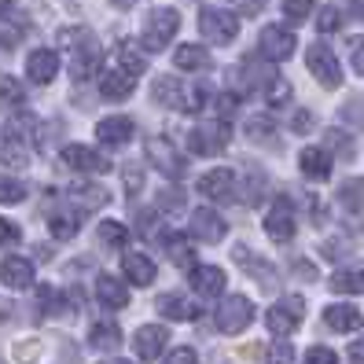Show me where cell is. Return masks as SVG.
<instances>
[{"label":"cell","instance_id":"6da1fadb","mask_svg":"<svg viewBox=\"0 0 364 364\" xmlns=\"http://www.w3.org/2000/svg\"><path fill=\"white\" fill-rule=\"evenodd\" d=\"M59 41L70 48V77L74 81H89L100 70V45L92 30H59Z\"/></svg>","mask_w":364,"mask_h":364},{"label":"cell","instance_id":"7a4b0ae2","mask_svg":"<svg viewBox=\"0 0 364 364\" xmlns=\"http://www.w3.org/2000/svg\"><path fill=\"white\" fill-rule=\"evenodd\" d=\"M228 140H232V125L228 122H221V118H213V122H203V125H196V129L188 133V151L191 155H221L225 147H228Z\"/></svg>","mask_w":364,"mask_h":364},{"label":"cell","instance_id":"3957f363","mask_svg":"<svg viewBox=\"0 0 364 364\" xmlns=\"http://www.w3.org/2000/svg\"><path fill=\"white\" fill-rule=\"evenodd\" d=\"M177 30H181V15L173 8H151V11H147V18H144V48L147 52L166 48Z\"/></svg>","mask_w":364,"mask_h":364},{"label":"cell","instance_id":"277c9868","mask_svg":"<svg viewBox=\"0 0 364 364\" xmlns=\"http://www.w3.org/2000/svg\"><path fill=\"white\" fill-rule=\"evenodd\" d=\"M199 30L210 45H228L240 37V15H232L225 8H203L199 11Z\"/></svg>","mask_w":364,"mask_h":364},{"label":"cell","instance_id":"5b68a950","mask_svg":"<svg viewBox=\"0 0 364 364\" xmlns=\"http://www.w3.org/2000/svg\"><path fill=\"white\" fill-rule=\"evenodd\" d=\"M302 313H306V302L298 294H287V298H280V302L265 313V324H269L272 335L287 338L291 331H298V324H302Z\"/></svg>","mask_w":364,"mask_h":364},{"label":"cell","instance_id":"8992f818","mask_svg":"<svg viewBox=\"0 0 364 364\" xmlns=\"http://www.w3.org/2000/svg\"><path fill=\"white\" fill-rule=\"evenodd\" d=\"M250 320H254V302L243 294H228L218 306V331L225 335H240L243 328H250Z\"/></svg>","mask_w":364,"mask_h":364},{"label":"cell","instance_id":"52a82bcc","mask_svg":"<svg viewBox=\"0 0 364 364\" xmlns=\"http://www.w3.org/2000/svg\"><path fill=\"white\" fill-rule=\"evenodd\" d=\"M147 162H151V169H159V173L169 177V181H181L184 169H188L181 151L166 136H151V140H147Z\"/></svg>","mask_w":364,"mask_h":364},{"label":"cell","instance_id":"ba28073f","mask_svg":"<svg viewBox=\"0 0 364 364\" xmlns=\"http://www.w3.org/2000/svg\"><path fill=\"white\" fill-rule=\"evenodd\" d=\"M306 63H309L313 77H316L320 85H324V89H338V85H342V67H338V59H335V52H331V48L320 45V41H316V45H309Z\"/></svg>","mask_w":364,"mask_h":364},{"label":"cell","instance_id":"9c48e42d","mask_svg":"<svg viewBox=\"0 0 364 364\" xmlns=\"http://www.w3.org/2000/svg\"><path fill=\"white\" fill-rule=\"evenodd\" d=\"M199 196H206L210 203H235V173L232 169H210L199 177Z\"/></svg>","mask_w":364,"mask_h":364},{"label":"cell","instance_id":"30bf717a","mask_svg":"<svg viewBox=\"0 0 364 364\" xmlns=\"http://www.w3.org/2000/svg\"><path fill=\"white\" fill-rule=\"evenodd\" d=\"M265 232H269V240H276V243H287L291 235H294V206H291V199H276L272 206H269V213H265Z\"/></svg>","mask_w":364,"mask_h":364},{"label":"cell","instance_id":"8fae6325","mask_svg":"<svg viewBox=\"0 0 364 364\" xmlns=\"http://www.w3.org/2000/svg\"><path fill=\"white\" fill-rule=\"evenodd\" d=\"M225 232H228V225H225V218H221L218 210L199 206L196 213H191V235H196V240H203V243H221Z\"/></svg>","mask_w":364,"mask_h":364},{"label":"cell","instance_id":"7c38bea8","mask_svg":"<svg viewBox=\"0 0 364 364\" xmlns=\"http://www.w3.org/2000/svg\"><path fill=\"white\" fill-rule=\"evenodd\" d=\"M262 52H265V59H291L294 55V48H298V37L287 30V26H265L262 30Z\"/></svg>","mask_w":364,"mask_h":364},{"label":"cell","instance_id":"4fadbf2b","mask_svg":"<svg viewBox=\"0 0 364 364\" xmlns=\"http://www.w3.org/2000/svg\"><path fill=\"white\" fill-rule=\"evenodd\" d=\"M166 342H169V331L162 324H144L136 335H133V350L140 360H159L162 350H166Z\"/></svg>","mask_w":364,"mask_h":364},{"label":"cell","instance_id":"5bb4252c","mask_svg":"<svg viewBox=\"0 0 364 364\" xmlns=\"http://www.w3.org/2000/svg\"><path fill=\"white\" fill-rule=\"evenodd\" d=\"M63 162H67L70 169H77V173H107V169H111V162H107L103 155H96L92 147H81V144L63 147Z\"/></svg>","mask_w":364,"mask_h":364},{"label":"cell","instance_id":"9a60e30c","mask_svg":"<svg viewBox=\"0 0 364 364\" xmlns=\"http://www.w3.org/2000/svg\"><path fill=\"white\" fill-rule=\"evenodd\" d=\"M232 258H235V265H240L243 272H250V276H254V280H258L265 291H269V287H276V269H272L269 262H262L250 247H235V250H232Z\"/></svg>","mask_w":364,"mask_h":364},{"label":"cell","instance_id":"2e32d148","mask_svg":"<svg viewBox=\"0 0 364 364\" xmlns=\"http://www.w3.org/2000/svg\"><path fill=\"white\" fill-rule=\"evenodd\" d=\"M188 284L196 287V294H203V298H218L225 291V272L218 265H191Z\"/></svg>","mask_w":364,"mask_h":364},{"label":"cell","instance_id":"e0dca14e","mask_svg":"<svg viewBox=\"0 0 364 364\" xmlns=\"http://www.w3.org/2000/svg\"><path fill=\"white\" fill-rule=\"evenodd\" d=\"M26 74H30L33 85H48V81L59 74V52H52V48H37V52H30V59H26Z\"/></svg>","mask_w":364,"mask_h":364},{"label":"cell","instance_id":"ac0fdd59","mask_svg":"<svg viewBox=\"0 0 364 364\" xmlns=\"http://www.w3.org/2000/svg\"><path fill=\"white\" fill-rule=\"evenodd\" d=\"M151 100L159 107H166V111H181V107H184V85L177 77L162 74V77L151 81Z\"/></svg>","mask_w":364,"mask_h":364},{"label":"cell","instance_id":"d6986e66","mask_svg":"<svg viewBox=\"0 0 364 364\" xmlns=\"http://www.w3.org/2000/svg\"><path fill=\"white\" fill-rule=\"evenodd\" d=\"M133 133H136V125L129 118H103L96 125V140H103L107 147H125L133 140Z\"/></svg>","mask_w":364,"mask_h":364},{"label":"cell","instance_id":"ffe728a7","mask_svg":"<svg viewBox=\"0 0 364 364\" xmlns=\"http://www.w3.org/2000/svg\"><path fill=\"white\" fill-rule=\"evenodd\" d=\"M0 284L15 287V291L30 287L33 284V262H26V258H4V262H0Z\"/></svg>","mask_w":364,"mask_h":364},{"label":"cell","instance_id":"44dd1931","mask_svg":"<svg viewBox=\"0 0 364 364\" xmlns=\"http://www.w3.org/2000/svg\"><path fill=\"white\" fill-rule=\"evenodd\" d=\"M122 272L133 287H151L155 284V262L144 258V254H125L122 258Z\"/></svg>","mask_w":364,"mask_h":364},{"label":"cell","instance_id":"7402d4cb","mask_svg":"<svg viewBox=\"0 0 364 364\" xmlns=\"http://www.w3.org/2000/svg\"><path fill=\"white\" fill-rule=\"evenodd\" d=\"M298 166H302V173L309 181H328L331 177V155H328V147H306V151L298 155Z\"/></svg>","mask_w":364,"mask_h":364},{"label":"cell","instance_id":"603a6c76","mask_svg":"<svg viewBox=\"0 0 364 364\" xmlns=\"http://www.w3.org/2000/svg\"><path fill=\"white\" fill-rule=\"evenodd\" d=\"M114 55H118V70H122L125 77H140V74L147 70V52L136 45V41H122Z\"/></svg>","mask_w":364,"mask_h":364},{"label":"cell","instance_id":"cb8c5ba5","mask_svg":"<svg viewBox=\"0 0 364 364\" xmlns=\"http://www.w3.org/2000/svg\"><path fill=\"white\" fill-rule=\"evenodd\" d=\"M159 313L166 320H199L203 316V309L191 302V298H184V294H162L159 298Z\"/></svg>","mask_w":364,"mask_h":364},{"label":"cell","instance_id":"d4e9b609","mask_svg":"<svg viewBox=\"0 0 364 364\" xmlns=\"http://www.w3.org/2000/svg\"><path fill=\"white\" fill-rule=\"evenodd\" d=\"M360 320H364V316L357 313V306H328V309H324V324H328L331 331H338V335L357 331Z\"/></svg>","mask_w":364,"mask_h":364},{"label":"cell","instance_id":"484cf974","mask_svg":"<svg viewBox=\"0 0 364 364\" xmlns=\"http://www.w3.org/2000/svg\"><path fill=\"white\" fill-rule=\"evenodd\" d=\"M96 298L107 309H125L129 306V291L122 287V280H114V276H107V272L96 280Z\"/></svg>","mask_w":364,"mask_h":364},{"label":"cell","instance_id":"4316f807","mask_svg":"<svg viewBox=\"0 0 364 364\" xmlns=\"http://www.w3.org/2000/svg\"><path fill=\"white\" fill-rule=\"evenodd\" d=\"M133 89H136L133 77H125L122 70H111V74L100 77V96H103V100H114V103H118V100H129Z\"/></svg>","mask_w":364,"mask_h":364},{"label":"cell","instance_id":"83f0119b","mask_svg":"<svg viewBox=\"0 0 364 364\" xmlns=\"http://www.w3.org/2000/svg\"><path fill=\"white\" fill-rule=\"evenodd\" d=\"M331 291L338 294H364V265H346L331 276Z\"/></svg>","mask_w":364,"mask_h":364},{"label":"cell","instance_id":"f1b7e54d","mask_svg":"<svg viewBox=\"0 0 364 364\" xmlns=\"http://www.w3.org/2000/svg\"><path fill=\"white\" fill-rule=\"evenodd\" d=\"M89 342H92V350H114V346H122V328L114 320H96L89 331Z\"/></svg>","mask_w":364,"mask_h":364},{"label":"cell","instance_id":"f546056e","mask_svg":"<svg viewBox=\"0 0 364 364\" xmlns=\"http://www.w3.org/2000/svg\"><path fill=\"white\" fill-rule=\"evenodd\" d=\"M173 67L177 70H206L210 67V52L199 45H181L173 52Z\"/></svg>","mask_w":364,"mask_h":364},{"label":"cell","instance_id":"4dcf8cb0","mask_svg":"<svg viewBox=\"0 0 364 364\" xmlns=\"http://www.w3.org/2000/svg\"><path fill=\"white\" fill-rule=\"evenodd\" d=\"M162 243H166V254H169V262H173V265H188V269L196 265V262H191V258H196V254H191V243L184 240L181 232H166Z\"/></svg>","mask_w":364,"mask_h":364},{"label":"cell","instance_id":"1f68e13d","mask_svg":"<svg viewBox=\"0 0 364 364\" xmlns=\"http://www.w3.org/2000/svg\"><path fill=\"white\" fill-rule=\"evenodd\" d=\"M70 196H77V203H81L85 210H100V206L111 203L107 188H100V184H74V188H70Z\"/></svg>","mask_w":364,"mask_h":364},{"label":"cell","instance_id":"d6a6232c","mask_svg":"<svg viewBox=\"0 0 364 364\" xmlns=\"http://www.w3.org/2000/svg\"><path fill=\"white\" fill-rule=\"evenodd\" d=\"M48 228H52L55 240H74L77 235V213L74 210H55L48 218Z\"/></svg>","mask_w":364,"mask_h":364},{"label":"cell","instance_id":"836d02e7","mask_svg":"<svg viewBox=\"0 0 364 364\" xmlns=\"http://www.w3.org/2000/svg\"><path fill=\"white\" fill-rule=\"evenodd\" d=\"M338 203L346 206V210H360V206H364V181L350 177L346 184L338 188Z\"/></svg>","mask_w":364,"mask_h":364},{"label":"cell","instance_id":"e575fe53","mask_svg":"<svg viewBox=\"0 0 364 364\" xmlns=\"http://www.w3.org/2000/svg\"><path fill=\"white\" fill-rule=\"evenodd\" d=\"M262 92H265V103H269V107H284V103L291 100V85H287L280 74H276V77L265 81V89H262Z\"/></svg>","mask_w":364,"mask_h":364},{"label":"cell","instance_id":"d590c367","mask_svg":"<svg viewBox=\"0 0 364 364\" xmlns=\"http://www.w3.org/2000/svg\"><path fill=\"white\" fill-rule=\"evenodd\" d=\"M100 240L107 243V247H125V243H129V228H125L122 221H103L100 225Z\"/></svg>","mask_w":364,"mask_h":364},{"label":"cell","instance_id":"8d00e7d4","mask_svg":"<svg viewBox=\"0 0 364 364\" xmlns=\"http://www.w3.org/2000/svg\"><path fill=\"white\" fill-rule=\"evenodd\" d=\"M23 199H26V188L18 184L15 177L0 173V206H15V203H23Z\"/></svg>","mask_w":364,"mask_h":364},{"label":"cell","instance_id":"74e56055","mask_svg":"<svg viewBox=\"0 0 364 364\" xmlns=\"http://www.w3.org/2000/svg\"><path fill=\"white\" fill-rule=\"evenodd\" d=\"M247 136H250L254 144H276V129H272L269 118H250V122H247Z\"/></svg>","mask_w":364,"mask_h":364},{"label":"cell","instance_id":"f35d334b","mask_svg":"<svg viewBox=\"0 0 364 364\" xmlns=\"http://www.w3.org/2000/svg\"><path fill=\"white\" fill-rule=\"evenodd\" d=\"M23 85H18L11 74H0V103H11V107H18L23 103Z\"/></svg>","mask_w":364,"mask_h":364},{"label":"cell","instance_id":"ab89813d","mask_svg":"<svg viewBox=\"0 0 364 364\" xmlns=\"http://www.w3.org/2000/svg\"><path fill=\"white\" fill-rule=\"evenodd\" d=\"M338 26H342V15H338V8H324V11L316 15V30H320V33H335Z\"/></svg>","mask_w":364,"mask_h":364},{"label":"cell","instance_id":"60d3db41","mask_svg":"<svg viewBox=\"0 0 364 364\" xmlns=\"http://www.w3.org/2000/svg\"><path fill=\"white\" fill-rule=\"evenodd\" d=\"M328 147H335V151L342 159H353V144H350V133H342V129H331L328 133Z\"/></svg>","mask_w":364,"mask_h":364},{"label":"cell","instance_id":"b9f144b4","mask_svg":"<svg viewBox=\"0 0 364 364\" xmlns=\"http://www.w3.org/2000/svg\"><path fill=\"white\" fill-rule=\"evenodd\" d=\"M159 206L169 210V213L181 210V206H184V191H181V188H162V191H159Z\"/></svg>","mask_w":364,"mask_h":364},{"label":"cell","instance_id":"7bdbcfd3","mask_svg":"<svg viewBox=\"0 0 364 364\" xmlns=\"http://www.w3.org/2000/svg\"><path fill=\"white\" fill-rule=\"evenodd\" d=\"M37 353H41V342L37 338H26V342H18V346H15V360L18 364H33Z\"/></svg>","mask_w":364,"mask_h":364},{"label":"cell","instance_id":"ee69618b","mask_svg":"<svg viewBox=\"0 0 364 364\" xmlns=\"http://www.w3.org/2000/svg\"><path fill=\"white\" fill-rule=\"evenodd\" d=\"M309 11H313V0H284V15L287 18H298V23H302Z\"/></svg>","mask_w":364,"mask_h":364},{"label":"cell","instance_id":"f6af8a7d","mask_svg":"<svg viewBox=\"0 0 364 364\" xmlns=\"http://www.w3.org/2000/svg\"><path fill=\"white\" fill-rule=\"evenodd\" d=\"M18 240H23V232H18V225L0 218V247H15Z\"/></svg>","mask_w":364,"mask_h":364},{"label":"cell","instance_id":"bcb514c9","mask_svg":"<svg viewBox=\"0 0 364 364\" xmlns=\"http://www.w3.org/2000/svg\"><path fill=\"white\" fill-rule=\"evenodd\" d=\"M122 173H125V191H129V196H136V191H140V184H144V169L133 162V166H125Z\"/></svg>","mask_w":364,"mask_h":364},{"label":"cell","instance_id":"7dc6e473","mask_svg":"<svg viewBox=\"0 0 364 364\" xmlns=\"http://www.w3.org/2000/svg\"><path fill=\"white\" fill-rule=\"evenodd\" d=\"M306 364H338V357H335V350H328V346H309Z\"/></svg>","mask_w":364,"mask_h":364},{"label":"cell","instance_id":"c3c4849f","mask_svg":"<svg viewBox=\"0 0 364 364\" xmlns=\"http://www.w3.org/2000/svg\"><path fill=\"white\" fill-rule=\"evenodd\" d=\"M269 364H294V350L287 346V342H276V346L269 350Z\"/></svg>","mask_w":364,"mask_h":364},{"label":"cell","instance_id":"681fc988","mask_svg":"<svg viewBox=\"0 0 364 364\" xmlns=\"http://www.w3.org/2000/svg\"><path fill=\"white\" fill-rule=\"evenodd\" d=\"M350 63H353V70L364 77V37H353L350 41Z\"/></svg>","mask_w":364,"mask_h":364},{"label":"cell","instance_id":"f907efd6","mask_svg":"<svg viewBox=\"0 0 364 364\" xmlns=\"http://www.w3.org/2000/svg\"><path fill=\"white\" fill-rule=\"evenodd\" d=\"M166 364H199V357H196V350H191V346H177L173 353L166 357Z\"/></svg>","mask_w":364,"mask_h":364},{"label":"cell","instance_id":"816d5d0a","mask_svg":"<svg viewBox=\"0 0 364 364\" xmlns=\"http://www.w3.org/2000/svg\"><path fill=\"white\" fill-rule=\"evenodd\" d=\"M235 107H240V96H232V92H225V96L218 100V114H221V122H228V118L235 114Z\"/></svg>","mask_w":364,"mask_h":364},{"label":"cell","instance_id":"f5cc1de1","mask_svg":"<svg viewBox=\"0 0 364 364\" xmlns=\"http://www.w3.org/2000/svg\"><path fill=\"white\" fill-rule=\"evenodd\" d=\"M232 8L240 11V15H258L265 8V0H232Z\"/></svg>","mask_w":364,"mask_h":364},{"label":"cell","instance_id":"db71d44e","mask_svg":"<svg viewBox=\"0 0 364 364\" xmlns=\"http://www.w3.org/2000/svg\"><path fill=\"white\" fill-rule=\"evenodd\" d=\"M291 129H294V133H309V129H313V114H309V111H298V114L291 118Z\"/></svg>","mask_w":364,"mask_h":364},{"label":"cell","instance_id":"11a10c76","mask_svg":"<svg viewBox=\"0 0 364 364\" xmlns=\"http://www.w3.org/2000/svg\"><path fill=\"white\" fill-rule=\"evenodd\" d=\"M136 225H140V235H151V232H155V213H147V210H140V218H136Z\"/></svg>","mask_w":364,"mask_h":364},{"label":"cell","instance_id":"9f6ffc18","mask_svg":"<svg viewBox=\"0 0 364 364\" xmlns=\"http://www.w3.org/2000/svg\"><path fill=\"white\" fill-rule=\"evenodd\" d=\"M350 357H353V364L364 360V338H353V342H350Z\"/></svg>","mask_w":364,"mask_h":364},{"label":"cell","instance_id":"6f0895ef","mask_svg":"<svg viewBox=\"0 0 364 364\" xmlns=\"http://www.w3.org/2000/svg\"><path fill=\"white\" fill-rule=\"evenodd\" d=\"M111 4H114V8H133L136 0H111Z\"/></svg>","mask_w":364,"mask_h":364},{"label":"cell","instance_id":"680465c9","mask_svg":"<svg viewBox=\"0 0 364 364\" xmlns=\"http://www.w3.org/2000/svg\"><path fill=\"white\" fill-rule=\"evenodd\" d=\"M353 11H357V18H364V0H353Z\"/></svg>","mask_w":364,"mask_h":364},{"label":"cell","instance_id":"91938a15","mask_svg":"<svg viewBox=\"0 0 364 364\" xmlns=\"http://www.w3.org/2000/svg\"><path fill=\"white\" fill-rule=\"evenodd\" d=\"M103 364H133V360H103Z\"/></svg>","mask_w":364,"mask_h":364}]
</instances>
